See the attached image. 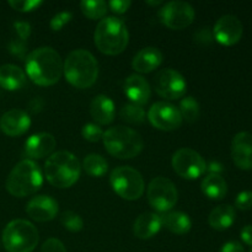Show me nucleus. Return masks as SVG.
Returning a JSON list of instances; mask_svg holds the SVG:
<instances>
[{"label": "nucleus", "mask_w": 252, "mask_h": 252, "mask_svg": "<svg viewBox=\"0 0 252 252\" xmlns=\"http://www.w3.org/2000/svg\"><path fill=\"white\" fill-rule=\"evenodd\" d=\"M26 74L32 83L39 86H52L63 75V61L52 47H39L26 57Z\"/></svg>", "instance_id": "obj_1"}, {"label": "nucleus", "mask_w": 252, "mask_h": 252, "mask_svg": "<svg viewBox=\"0 0 252 252\" xmlns=\"http://www.w3.org/2000/svg\"><path fill=\"white\" fill-rule=\"evenodd\" d=\"M63 74L74 88L88 89L97 80V61L86 49H75L68 54L63 63Z\"/></svg>", "instance_id": "obj_2"}, {"label": "nucleus", "mask_w": 252, "mask_h": 252, "mask_svg": "<svg viewBox=\"0 0 252 252\" xmlns=\"http://www.w3.org/2000/svg\"><path fill=\"white\" fill-rule=\"evenodd\" d=\"M81 165L78 158L70 152L59 150L49 155L44 162V175L52 186L69 189L80 177Z\"/></svg>", "instance_id": "obj_3"}, {"label": "nucleus", "mask_w": 252, "mask_h": 252, "mask_svg": "<svg viewBox=\"0 0 252 252\" xmlns=\"http://www.w3.org/2000/svg\"><path fill=\"white\" fill-rule=\"evenodd\" d=\"M94 41L101 53L117 56L128 46L129 33L122 20L115 16H107L100 20L96 26Z\"/></svg>", "instance_id": "obj_4"}, {"label": "nucleus", "mask_w": 252, "mask_h": 252, "mask_svg": "<svg viewBox=\"0 0 252 252\" xmlns=\"http://www.w3.org/2000/svg\"><path fill=\"white\" fill-rule=\"evenodd\" d=\"M43 184V175L41 167L31 159L21 160L14 166L6 179V191L11 196L22 197L33 194L41 189Z\"/></svg>", "instance_id": "obj_5"}, {"label": "nucleus", "mask_w": 252, "mask_h": 252, "mask_svg": "<svg viewBox=\"0 0 252 252\" xmlns=\"http://www.w3.org/2000/svg\"><path fill=\"white\" fill-rule=\"evenodd\" d=\"M102 142L108 154L122 160L135 158L144 148L142 135L126 126H116L106 130Z\"/></svg>", "instance_id": "obj_6"}, {"label": "nucleus", "mask_w": 252, "mask_h": 252, "mask_svg": "<svg viewBox=\"0 0 252 252\" xmlns=\"http://www.w3.org/2000/svg\"><path fill=\"white\" fill-rule=\"evenodd\" d=\"M36 226L25 219H15L2 231V244L7 252H32L38 244Z\"/></svg>", "instance_id": "obj_7"}, {"label": "nucleus", "mask_w": 252, "mask_h": 252, "mask_svg": "<svg viewBox=\"0 0 252 252\" xmlns=\"http://www.w3.org/2000/svg\"><path fill=\"white\" fill-rule=\"evenodd\" d=\"M110 184L115 193L127 201L139 199L144 193L143 176L130 166L116 167L110 175Z\"/></svg>", "instance_id": "obj_8"}, {"label": "nucleus", "mask_w": 252, "mask_h": 252, "mask_svg": "<svg viewBox=\"0 0 252 252\" xmlns=\"http://www.w3.org/2000/svg\"><path fill=\"white\" fill-rule=\"evenodd\" d=\"M148 201L155 211L166 213L177 203V189L171 180L166 177H155L148 186Z\"/></svg>", "instance_id": "obj_9"}, {"label": "nucleus", "mask_w": 252, "mask_h": 252, "mask_svg": "<svg viewBox=\"0 0 252 252\" xmlns=\"http://www.w3.org/2000/svg\"><path fill=\"white\" fill-rule=\"evenodd\" d=\"M172 169L180 177L196 180L207 171V162L199 153L189 148H181L172 155Z\"/></svg>", "instance_id": "obj_10"}, {"label": "nucleus", "mask_w": 252, "mask_h": 252, "mask_svg": "<svg viewBox=\"0 0 252 252\" xmlns=\"http://www.w3.org/2000/svg\"><path fill=\"white\" fill-rule=\"evenodd\" d=\"M160 21L171 30H184L194 20V9L186 1L166 2L159 11Z\"/></svg>", "instance_id": "obj_11"}, {"label": "nucleus", "mask_w": 252, "mask_h": 252, "mask_svg": "<svg viewBox=\"0 0 252 252\" xmlns=\"http://www.w3.org/2000/svg\"><path fill=\"white\" fill-rule=\"evenodd\" d=\"M155 91L166 100H177L186 94L187 83L181 73L171 68L160 70L154 79Z\"/></svg>", "instance_id": "obj_12"}, {"label": "nucleus", "mask_w": 252, "mask_h": 252, "mask_svg": "<svg viewBox=\"0 0 252 252\" xmlns=\"http://www.w3.org/2000/svg\"><path fill=\"white\" fill-rule=\"evenodd\" d=\"M148 120L157 129L175 130L182 125L184 118L177 107L169 102H155L148 112Z\"/></svg>", "instance_id": "obj_13"}, {"label": "nucleus", "mask_w": 252, "mask_h": 252, "mask_svg": "<svg viewBox=\"0 0 252 252\" xmlns=\"http://www.w3.org/2000/svg\"><path fill=\"white\" fill-rule=\"evenodd\" d=\"M243 32V24L238 17L224 15L214 25L213 37L223 46H234L241 39Z\"/></svg>", "instance_id": "obj_14"}, {"label": "nucleus", "mask_w": 252, "mask_h": 252, "mask_svg": "<svg viewBox=\"0 0 252 252\" xmlns=\"http://www.w3.org/2000/svg\"><path fill=\"white\" fill-rule=\"evenodd\" d=\"M26 213L30 218L39 223L53 220L58 213V202L51 196L39 194L30 199L26 204Z\"/></svg>", "instance_id": "obj_15"}, {"label": "nucleus", "mask_w": 252, "mask_h": 252, "mask_svg": "<svg viewBox=\"0 0 252 252\" xmlns=\"http://www.w3.org/2000/svg\"><path fill=\"white\" fill-rule=\"evenodd\" d=\"M231 158L239 169L252 170V134L240 132L231 142Z\"/></svg>", "instance_id": "obj_16"}, {"label": "nucleus", "mask_w": 252, "mask_h": 252, "mask_svg": "<svg viewBox=\"0 0 252 252\" xmlns=\"http://www.w3.org/2000/svg\"><path fill=\"white\" fill-rule=\"evenodd\" d=\"M31 126L29 113L22 110H10L0 118V129L9 137H19L26 133Z\"/></svg>", "instance_id": "obj_17"}, {"label": "nucleus", "mask_w": 252, "mask_h": 252, "mask_svg": "<svg viewBox=\"0 0 252 252\" xmlns=\"http://www.w3.org/2000/svg\"><path fill=\"white\" fill-rule=\"evenodd\" d=\"M57 147V140L51 133L41 132L32 134L25 142V153L31 159H42L52 155Z\"/></svg>", "instance_id": "obj_18"}, {"label": "nucleus", "mask_w": 252, "mask_h": 252, "mask_svg": "<svg viewBox=\"0 0 252 252\" xmlns=\"http://www.w3.org/2000/svg\"><path fill=\"white\" fill-rule=\"evenodd\" d=\"M125 94L132 103L143 106L148 103L152 96V88L142 75L132 74L125 81Z\"/></svg>", "instance_id": "obj_19"}, {"label": "nucleus", "mask_w": 252, "mask_h": 252, "mask_svg": "<svg viewBox=\"0 0 252 252\" xmlns=\"http://www.w3.org/2000/svg\"><path fill=\"white\" fill-rule=\"evenodd\" d=\"M161 226V217L159 214L145 212L135 219L134 225H133V233L138 239L148 240L157 235Z\"/></svg>", "instance_id": "obj_20"}, {"label": "nucleus", "mask_w": 252, "mask_h": 252, "mask_svg": "<svg viewBox=\"0 0 252 252\" xmlns=\"http://www.w3.org/2000/svg\"><path fill=\"white\" fill-rule=\"evenodd\" d=\"M162 63V53L155 47H145L140 49L132 61V68L142 74L155 70Z\"/></svg>", "instance_id": "obj_21"}, {"label": "nucleus", "mask_w": 252, "mask_h": 252, "mask_svg": "<svg viewBox=\"0 0 252 252\" xmlns=\"http://www.w3.org/2000/svg\"><path fill=\"white\" fill-rule=\"evenodd\" d=\"M115 103L108 96L97 95L90 105V113L98 125H110L115 118Z\"/></svg>", "instance_id": "obj_22"}, {"label": "nucleus", "mask_w": 252, "mask_h": 252, "mask_svg": "<svg viewBox=\"0 0 252 252\" xmlns=\"http://www.w3.org/2000/svg\"><path fill=\"white\" fill-rule=\"evenodd\" d=\"M26 73L14 64L0 66V86L7 91L20 90L26 84Z\"/></svg>", "instance_id": "obj_23"}, {"label": "nucleus", "mask_w": 252, "mask_h": 252, "mask_svg": "<svg viewBox=\"0 0 252 252\" xmlns=\"http://www.w3.org/2000/svg\"><path fill=\"white\" fill-rule=\"evenodd\" d=\"M160 217L162 225L176 235H185L192 228L191 218L184 212H166Z\"/></svg>", "instance_id": "obj_24"}, {"label": "nucleus", "mask_w": 252, "mask_h": 252, "mask_svg": "<svg viewBox=\"0 0 252 252\" xmlns=\"http://www.w3.org/2000/svg\"><path fill=\"white\" fill-rule=\"evenodd\" d=\"M235 209L230 204H221V206L216 207L211 212L208 217L209 225L213 229L219 231L226 230L230 228L235 221Z\"/></svg>", "instance_id": "obj_25"}, {"label": "nucleus", "mask_w": 252, "mask_h": 252, "mask_svg": "<svg viewBox=\"0 0 252 252\" xmlns=\"http://www.w3.org/2000/svg\"><path fill=\"white\" fill-rule=\"evenodd\" d=\"M201 189L209 199L214 201L223 199L228 193V185L221 175L208 174L202 181Z\"/></svg>", "instance_id": "obj_26"}, {"label": "nucleus", "mask_w": 252, "mask_h": 252, "mask_svg": "<svg viewBox=\"0 0 252 252\" xmlns=\"http://www.w3.org/2000/svg\"><path fill=\"white\" fill-rule=\"evenodd\" d=\"M83 169L93 177H101L107 172L108 164L103 157L98 154L86 155L83 161Z\"/></svg>", "instance_id": "obj_27"}, {"label": "nucleus", "mask_w": 252, "mask_h": 252, "mask_svg": "<svg viewBox=\"0 0 252 252\" xmlns=\"http://www.w3.org/2000/svg\"><path fill=\"white\" fill-rule=\"evenodd\" d=\"M81 12L90 20H102L108 10L107 2L103 0H83L80 2Z\"/></svg>", "instance_id": "obj_28"}, {"label": "nucleus", "mask_w": 252, "mask_h": 252, "mask_svg": "<svg viewBox=\"0 0 252 252\" xmlns=\"http://www.w3.org/2000/svg\"><path fill=\"white\" fill-rule=\"evenodd\" d=\"M180 112L184 120L187 122H194L199 118V113H201V107H199L198 101L192 96H187L184 97L180 102Z\"/></svg>", "instance_id": "obj_29"}, {"label": "nucleus", "mask_w": 252, "mask_h": 252, "mask_svg": "<svg viewBox=\"0 0 252 252\" xmlns=\"http://www.w3.org/2000/svg\"><path fill=\"white\" fill-rule=\"evenodd\" d=\"M121 118L123 121L132 125H140L145 120V112L142 106H138L135 103H127L121 108Z\"/></svg>", "instance_id": "obj_30"}, {"label": "nucleus", "mask_w": 252, "mask_h": 252, "mask_svg": "<svg viewBox=\"0 0 252 252\" xmlns=\"http://www.w3.org/2000/svg\"><path fill=\"white\" fill-rule=\"evenodd\" d=\"M61 223L66 230L71 233H79L84 228V220L78 213L71 211L64 212L61 216Z\"/></svg>", "instance_id": "obj_31"}, {"label": "nucleus", "mask_w": 252, "mask_h": 252, "mask_svg": "<svg viewBox=\"0 0 252 252\" xmlns=\"http://www.w3.org/2000/svg\"><path fill=\"white\" fill-rule=\"evenodd\" d=\"M103 133L105 132L102 130V128L96 125V123H86L83 129H81V134H83L84 139L91 143H96L102 139Z\"/></svg>", "instance_id": "obj_32"}, {"label": "nucleus", "mask_w": 252, "mask_h": 252, "mask_svg": "<svg viewBox=\"0 0 252 252\" xmlns=\"http://www.w3.org/2000/svg\"><path fill=\"white\" fill-rule=\"evenodd\" d=\"M43 4L42 0H10L9 5L14 10L22 12L33 11Z\"/></svg>", "instance_id": "obj_33"}, {"label": "nucleus", "mask_w": 252, "mask_h": 252, "mask_svg": "<svg viewBox=\"0 0 252 252\" xmlns=\"http://www.w3.org/2000/svg\"><path fill=\"white\" fill-rule=\"evenodd\" d=\"M71 20H73V14H71L70 11L58 12V14L54 15V16L51 19L49 26H51V29L53 30L54 32H58L61 31L66 24H69Z\"/></svg>", "instance_id": "obj_34"}, {"label": "nucleus", "mask_w": 252, "mask_h": 252, "mask_svg": "<svg viewBox=\"0 0 252 252\" xmlns=\"http://www.w3.org/2000/svg\"><path fill=\"white\" fill-rule=\"evenodd\" d=\"M235 207L240 211H249L252 208V191H243L236 196Z\"/></svg>", "instance_id": "obj_35"}, {"label": "nucleus", "mask_w": 252, "mask_h": 252, "mask_svg": "<svg viewBox=\"0 0 252 252\" xmlns=\"http://www.w3.org/2000/svg\"><path fill=\"white\" fill-rule=\"evenodd\" d=\"M41 252H68L65 246L61 240L56 238H51L43 243L41 248Z\"/></svg>", "instance_id": "obj_36"}, {"label": "nucleus", "mask_w": 252, "mask_h": 252, "mask_svg": "<svg viewBox=\"0 0 252 252\" xmlns=\"http://www.w3.org/2000/svg\"><path fill=\"white\" fill-rule=\"evenodd\" d=\"M9 51L14 56L19 57V58H24L25 52H26V41H22L19 37L11 39L9 43Z\"/></svg>", "instance_id": "obj_37"}, {"label": "nucleus", "mask_w": 252, "mask_h": 252, "mask_svg": "<svg viewBox=\"0 0 252 252\" xmlns=\"http://www.w3.org/2000/svg\"><path fill=\"white\" fill-rule=\"evenodd\" d=\"M15 32L17 33V37L22 41H26L31 34V25L26 21H16L14 22Z\"/></svg>", "instance_id": "obj_38"}, {"label": "nucleus", "mask_w": 252, "mask_h": 252, "mask_svg": "<svg viewBox=\"0 0 252 252\" xmlns=\"http://www.w3.org/2000/svg\"><path fill=\"white\" fill-rule=\"evenodd\" d=\"M213 32L211 31L209 27H203V29H199L198 31L194 33V41L197 43L201 44H209L213 41Z\"/></svg>", "instance_id": "obj_39"}, {"label": "nucleus", "mask_w": 252, "mask_h": 252, "mask_svg": "<svg viewBox=\"0 0 252 252\" xmlns=\"http://www.w3.org/2000/svg\"><path fill=\"white\" fill-rule=\"evenodd\" d=\"M108 7L116 14H125L132 5L130 0H112L108 2Z\"/></svg>", "instance_id": "obj_40"}, {"label": "nucleus", "mask_w": 252, "mask_h": 252, "mask_svg": "<svg viewBox=\"0 0 252 252\" xmlns=\"http://www.w3.org/2000/svg\"><path fill=\"white\" fill-rule=\"evenodd\" d=\"M219 252H245V249L239 241H228L221 246Z\"/></svg>", "instance_id": "obj_41"}, {"label": "nucleus", "mask_w": 252, "mask_h": 252, "mask_svg": "<svg viewBox=\"0 0 252 252\" xmlns=\"http://www.w3.org/2000/svg\"><path fill=\"white\" fill-rule=\"evenodd\" d=\"M241 240L246 244V245L252 246V225H245L241 229Z\"/></svg>", "instance_id": "obj_42"}, {"label": "nucleus", "mask_w": 252, "mask_h": 252, "mask_svg": "<svg viewBox=\"0 0 252 252\" xmlns=\"http://www.w3.org/2000/svg\"><path fill=\"white\" fill-rule=\"evenodd\" d=\"M207 171L209 174L214 175H221V172L224 171V166L218 161H212L209 162V165H207Z\"/></svg>", "instance_id": "obj_43"}, {"label": "nucleus", "mask_w": 252, "mask_h": 252, "mask_svg": "<svg viewBox=\"0 0 252 252\" xmlns=\"http://www.w3.org/2000/svg\"><path fill=\"white\" fill-rule=\"evenodd\" d=\"M42 107H43V101L41 100V97L33 98V100L30 102V110H31L32 112H39V111L42 110Z\"/></svg>", "instance_id": "obj_44"}, {"label": "nucleus", "mask_w": 252, "mask_h": 252, "mask_svg": "<svg viewBox=\"0 0 252 252\" xmlns=\"http://www.w3.org/2000/svg\"><path fill=\"white\" fill-rule=\"evenodd\" d=\"M148 5H153V6H158V5H161L162 1L158 0V1H147Z\"/></svg>", "instance_id": "obj_45"}, {"label": "nucleus", "mask_w": 252, "mask_h": 252, "mask_svg": "<svg viewBox=\"0 0 252 252\" xmlns=\"http://www.w3.org/2000/svg\"><path fill=\"white\" fill-rule=\"evenodd\" d=\"M250 252H252V249H251V250H250Z\"/></svg>", "instance_id": "obj_46"}]
</instances>
